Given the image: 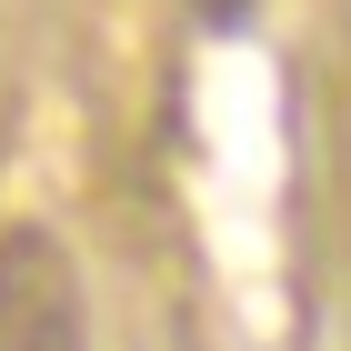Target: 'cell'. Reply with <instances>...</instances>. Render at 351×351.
Masks as SVG:
<instances>
[{
    "instance_id": "6da1fadb",
    "label": "cell",
    "mask_w": 351,
    "mask_h": 351,
    "mask_svg": "<svg viewBox=\"0 0 351 351\" xmlns=\"http://www.w3.org/2000/svg\"><path fill=\"white\" fill-rule=\"evenodd\" d=\"M0 351H90V291L51 221L0 231Z\"/></svg>"
},
{
    "instance_id": "7a4b0ae2",
    "label": "cell",
    "mask_w": 351,
    "mask_h": 351,
    "mask_svg": "<svg viewBox=\"0 0 351 351\" xmlns=\"http://www.w3.org/2000/svg\"><path fill=\"white\" fill-rule=\"evenodd\" d=\"M191 21H201V30H251L261 0H191Z\"/></svg>"
}]
</instances>
